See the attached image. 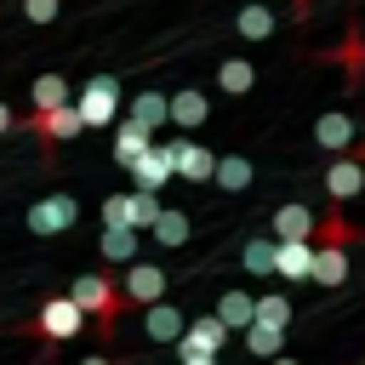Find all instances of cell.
I'll use <instances>...</instances> for the list:
<instances>
[{
  "instance_id": "cell-14",
  "label": "cell",
  "mask_w": 365,
  "mask_h": 365,
  "mask_svg": "<svg viewBox=\"0 0 365 365\" xmlns=\"http://www.w3.org/2000/svg\"><path fill=\"white\" fill-rule=\"evenodd\" d=\"M205 120H211V97H205L200 86L171 91V125H177V131H200Z\"/></svg>"
},
{
  "instance_id": "cell-10",
  "label": "cell",
  "mask_w": 365,
  "mask_h": 365,
  "mask_svg": "<svg viewBox=\"0 0 365 365\" xmlns=\"http://www.w3.org/2000/svg\"><path fill=\"white\" fill-rule=\"evenodd\" d=\"M171 177H177V165H171V143H154V148L131 165V182H137L143 194H160Z\"/></svg>"
},
{
  "instance_id": "cell-35",
  "label": "cell",
  "mask_w": 365,
  "mask_h": 365,
  "mask_svg": "<svg viewBox=\"0 0 365 365\" xmlns=\"http://www.w3.org/2000/svg\"><path fill=\"white\" fill-rule=\"evenodd\" d=\"M182 365H217V359H211V354H188Z\"/></svg>"
},
{
  "instance_id": "cell-11",
  "label": "cell",
  "mask_w": 365,
  "mask_h": 365,
  "mask_svg": "<svg viewBox=\"0 0 365 365\" xmlns=\"http://www.w3.org/2000/svg\"><path fill=\"white\" fill-rule=\"evenodd\" d=\"M354 137H359V125H354V114H342V108H325V114L314 120V143H319L325 154H348Z\"/></svg>"
},
{
  "instance_id": "cell-16",
  "label": "cell",
  "mask_w": 365,
  "mask_h": 365,
  "mask_svg": "<svg viewBox=\"0 0 365 365\" xmlns=\"http://www.w3.org/2000/svg\"><path fill=\"white\" fill-rule=\"evenodd\" d=\"M143 331H148V342H182L188 319H182V308H171V302H154V308H143Z\"/></svg>"
},
{
  "instance_id": "cell-15",
  "label": "cell",
  "mask_w": 365,
  "mask_h": 365,
  "mask_svg": "<svg viewBox=\"0 0 365 365\" xmlns=\"http://www.w3.org/2000/svg\"><path fill=\"white\" fill-rule=\"evenodd\" d=\"M148 148H154V131H148V125H137V120L125 114V120L114 125V165H125V171H131Z\"/></svg>"
},
{
  "instance_id": "cell-27",
  "label": "cell",
  "mask_w": 365,
  "mask_h": 365,
  "mask_svg": "<svg viewBox=\"0 0 365 365\" xmlns=\"http://www.w3.org/2000/svg\"><path fill=\"white\" fill-rule=\"evenodd\" d=\"M148 234H154L160 245H188V234H194V228H188V211H160V222H154Z\"/></svg>"
},
{
  "instance_id": "cell-12",
  "label": "cell",
  "mask_w": 365,
  "mask_h": 365,
  "mask_svg": "<svg viewBox=\"0 0 365 365\" xmlns=\"http://www.w3.org/2000/svg\"><path fill=\"white\" fill-rule=\"evenodd\" d=\"M268 228H274V240H314V228H319V217L302 205V200H285V205H274V217H268Z\"/></svg>"
},
{
  "instance_id": "cell-9",
  "label": "cell",
  "mask_w": 365,
  "mask_h": 365,
  "mask_svg": "<svg viewBox=\"0 0 365 365\" xmlns=\"http://www.w3.org/2000/svg\"><path fill=\"white\" fill-rule=\"evenodd\" d=\"M228 348V325L217 319V314H200V319H188V331H182V342H177V354L188 359V354H222Z\"/></svg>"
},
{
  "instance_id": "cell-3",
  "label": "cell",
  "mask_w": 365,
  "mask_h": 365,
  "mask_svg": "<svg viewBox=\"0 0 365 365\" xmlns=\"http://www.w3.org/2000/svg\"><path fill=\"white\" fill-rule=\"evenodd\" d=\"M74 108H80L86 125H114V114H120V80L114 74H91L74 91Z\"/></svg>"
},
{
  "instance_id": "cell-24",
  "label": "cell",
  "mask_w": 365,
  "mask_h": 365,
  "mask_svg": "<svg viewBox=\"0 0 365 365\" xmlns=\"http://www.w3.org/2000/svg\"><path fill=\"white\" fill-rule=\"evenodd\" d=\"M29 103H34V114L63 108V103H68V80H63V74H40V80L29 86Z\"/></svg>"
},
{
  "instance_id": "cell-19",
  "label": "cell",
  "mask_w": 365,
  "mask_h": 365,
  "mask_svg": "<svg viewBox=\"0 0 365 365\" xmlns=\"http://www.w3.org/2000/svg\"><path fill=\"white\" fill-rule=\"evenodd\" d=\"M314 279L325 291H336L348 279V245H314Z\"/></svg>"
},
{
  "instance_id": "cell-30",
  "label": "cell",
  "mask_w": 365,
  "mask_h": 365,
  "mask_svg": "<svg viewBox=\"0 0 365 365\" xmlns=\"http://www.w3.org/2000/svg\"><path fill=\"white\" fill-rule=\"evenodd\" d=\"M160 211H165V205H160V194L131 188V228H137V234H143V228H154V222H160Z\"/></svg>"
},
{
  "instance_id": "cell-23",
  "label": "cell",
  "mask_w": 365,
  "mask_h": 365,
  "mask_svg": "<svg viewBox=\"0 0 365 365\" xmlns=\"http://www.w3.org/2000/svg\"><path fill=\"white\" fill-rule=\"evenodd\" d=\"M97 251H103V262H137V228H103L97 234Z\"/></svg>"
},
{
  "instance_id": "cell-36",
  "label": "cell",
  "mask_w": 365,
  "mask_h": 365,
  "mask_svg": "<svg viewBox=\"0 0 365 365\" xmlns=\"http://www.w3.org/2000/svg\"><path fill=\"white\" fill-rule=\"evenodd\" d=\"M80 365H114V359H103V354H91V359H80Z\"/></svg>"
},
{
  "instance_id": "cell-25",
  "label": "cell",
  "mask_w": 365,
  "mask_h": 365,
  "mask_svg": "<svg viewBox=\"0 0 365 365\" xmlns=\"http://www.w3.org/2000/svg\"><path fill=\"white\" fill-rule=\"evenodd\" d=\"M211 182L228 188V194L251 188V160H245V154H217V177H211Z\"/></svg>"
},
{
  "instance_id": "cell-8",
  "label": "cell",
  "mask_w": 365,
  "mask_h": 365,
  "mask_svg": "<svg viewBox=\"0 0 365 365\" xmlns=\"http://www.w3.org/2000/svg\"><path fill=\"white\" fill-rule=\"evenodd\" d=\"M319 182H325L331 205H348V200L365 188V160H359V154H336V160L325 165V177H319Z\"/></svg>"
},
{
  "instance_id": "cell-38",
  "label": "cell",
  "mask_w": 365,
  "mask_h": 365,
  "mask_svg": "<svg viewBox=\"0 0 365 365\" xmlns=\"http://www.w3.org/2000/svg\"><path fill=\"white\" fill-rule=\"evenodd\" d=\"M359 160H365V148H359Z\"/></svg>"
},
{
  "instance_id": "cell-2",
  "label": "cell",
  "mask_w": 365,
  "mask_h": 365,
  "mask_svg": "<svg viewBox=\"0 0 365 365\" xmlns=\"http://www.w3.org/2000/svg\"><path fill=\"white\" fill-rule=\"evenodd\" d=\"M23 331H29L34 342H46V348H51V342L80 336V331H86V314H80V302H74V297H46V302H40V314H34Z\"/></svg>"
},
{
  "instance_id": "cell-22",
  "label": "cell",
  "mask_w": 365,
  "mask_h": 365,
  "mask_svg": "<svg viewBox=\"0 0 365 365\" xmlns=\"http://www.w3.org/2000/svg\"><path fill=\"white\" fill-rule=\"evenodd\" d=\"M131 120L148 125V131H160V125L171 120V97H165V91H137V97H131Z\"/></svg>"
},
{
  "instance_id": "cell-5",
  "label": "cell",
  "mask_w": 365,
  "mask_h": 365,
  "mask_svg": "<svg viewBox=\"0 0 365 365\" xmlns=\"http://www.w3.org/2000/svg\"><path fill=\"white\" fill-rule=\"evenodd\" d=\"M165 285H171V274H165L160 262H131V268L120 274L125 308H131V302H137V308H154V302H165Z\"/></svg>"
},
{
  "instance_id": "cell-37",
  "label": "cell",
  "mask_w": 365,
  "mask_h": 365,
  "mask_svg": "<svg viewBox=\"0 0 365 365\" xmlns=\"http://www.w3.org/2000/svg\"><path fill=\"white\" fill-rule=\"evenodd\" d=\"M268 365H297V359H291V354H279V359H268Z\"/></svg>"
},
{
  "instance_id": "cell-13",
  "label": "cell",
  "mask_w": 365,
  "mask_h": 365,
  "mask_svg": "<svg viewBox=\"0 0 365 365\" xmlns=\"http://www.w3.org/2000/svg\"><path fill=\"white\" fill-rule=\"evenodd\" d=\"M274 274L279 279H314V240H274Z\"/></svg>"
},
{
  "instance_id": "cell-32",
  "label": "cell",
  "mask_w": 365,
  "mask_h": 365,
  "mask_svg": "<svg viewBox=\"0 0 365 365\" xmlns=\"http://www.w3.org/2000/svg\"><path fill=\"white\" fill-rule=\"evenodd\" d=\"M342 63H348V86H359V74H365V46H359V29H348V40H342Z\"/></svg>"
},
{
  "instance_id": "cell-34",
  "label": "cell",
  "mask_w": 365,
  "mask_h": 365,
  "mask_svg": "<svg viewBox=\"0 0 365 365\" xmlns=\"http://www.w3.org/2000/svg\"><path fill=\"white\" fill-rule=\"evenodd\" d=\"M11 125H17V114H11V108H6V103H0V137H6V131H11Z\"/></svg>"
},
{
  "instance_id": "cell-26",
  "label": "cell",
  "mask_w": 365,
  "mask_h": 365,
  "mask_svg": "<svg viewBox=\"0 0 365 365\" xmlns=\"http://www.w3.org/2000/svg\"><path fill=\"white\" fill-rule=\"evenodd\" d=\"M245 354H251V359H279V354H285V331L251 325V331H245Z\"/></svg>"
},
{
  "instance_id": "cell-6",
  "label": "cell",
  "mask_w": 365,
  "mask_h": 365,
  "mask_svg": "<svg viewBox=\"0 0 365 365\" xmlns=\"http://www.w3.org/2000/svg\"><path fill=\"white\" fill-rule=\"evenodd\" d=\"M74 217H80L74 194H46V200H34L23 211V228L29 234H63V228H74Z\"/></svg>"
},
{
  "instance_id": "cell-33",
  "label": "cell",
  "mask_w": 365,
  "mask_h": 365,
  "mask_svg": "<svg viewBox=\"0 0 365 365\" xmlns=\"http://www.w3.org/2000/svg\"><path fill=\"white\" fill-rule=\"evenodd\" d=\"M23 17H29L34 29H46V23L57 17V0H23Z\"/></svg>"
},
{
  "instance_id": "cell-31",
  "label": "cell",
  "mask_w": 365,
  "mask_h": 365,
  "mask_svg": "<svg viewBox=\"0 0 365 365\" xmlns=\"http://www.w3.org/2000/svg\"><path fill=\"white\" fill-rule=\"evenodd\" d=\"M103 228H131V194H108L103 200Z\"/></svg>"
},
{
  "instance_id": "cell-28",
  "label": "cell",
  "mask_w": 365,
  "mask_h": 365,
  "mask_svg": "<svg viewBox=\"0 0 365 365\" xmlns=\"http://www.w3.org/2000/svg\"><path fill=\"white\" fill-rule=\"evenodd\" d=\"M240 262H245V274H274V234H257V240H245Z\"/></svg>"
},
{
  "instance_id": "cell-21",
  "label": "cell",
  "mask_w": 365,
  "mask_h": 365,
  "mask_svg": "<svg viewBox=\"0 0 365 365\" xmlns=\"http://www.w3.org/2000/svg\"><path fill=\"white\" fill-rule=\"evenodd\" d=\"M257 86V68H251V57H222L217 63V91H228V97H245Z\"/></svg>"
},
{
  "instance_id": "cell-7",
  "label": "cell",
  "mask_w": 365,
  "mask_h": 365,
  "mask_svg": "<svg viewBox=\"0 0 365 365\" xmlns=\"http://www.w3.org/2000/svg\"><path fill=\"white\" fill-rule=\"evenodd\" d=\"M171 165H177L182 182H211L217 177V154L194 137H171Z\"/></svg>"
},
{
  "instance_id": "cell-20",
  "label": "cell",
  "mask_w": 365,
  "mask_h": 365,
  "mask_svg": "<svg viewBox=\"0 0 365 365\" xmlns=\"http://www.w3.org/2000/svg\"><path fill=\"white\" fill-rule=\"evenodd\" d=\"M274 6L268 0H251V6H240V17H234V29H240V40H268L274 34Z\"/></svg>"
},
{
  "instance_id": "cell-4",
  "label": "cell",
  "mask_w": 365,
  "mask_h": 365,
  "mask_svg": "<svg viewBox=\"0 0 365 365\" xmlns=\"http://www.w3.org/2000/svg\"><path fill=\"white\" fill-rule=\"evenodd\" d=\"M29 131L40 137L46 160H51L63 143H74V137L86 131V120H80V108H74V103H63V108H51V114H29Z\"/></svg>"
},
{
  "instance_id": "cell-1",
  "label": "cell",
  "mask_w": 365,
  "mask_h": 365,
  "mask_svg": "<svg viewBox=\"0 0 365 365\" xmlns=\"http://www.w3.org/2000/svg\"><path fill=\"white\" fill-rule=\"evenodd\" d=\"M68 297L80 302L86 319H97L103 336H114V325H120V314H125V291L114 285V274H103V268H97V274H74Z\"/></svg>"
},
{
  "instance_id": "cell-29",
  "label": "cell",
  "mask_w": 365,
  "mask_h": 365,
  "mask_svg": "<svg viewBox=\"0 0 365 365\" xmlns=\"http://www.w3.org/2000/svg\"><path fill=\"white\" fill-rule=\"evenodd\" d=\"M257 325H268V331H285V325H291V297H279V291L257 297Z\"/></svg>"
},
{
  "instance_id": "cell-18",
  "label": "cell",
  "mask_w": 365,
  "mask_h": 365,
  "mask_svg": "<svg viewBox=\"0 0 365 365\" xmlns=\"http://www.w3.org/2000/svg\"><path fill=\"white\" fill-rule=\"evenodd\" d=\"M217 319H222L228 331H251V325H257V297H251V291H222V297H217Z\"/></svg>"
},
{
  "instance_id": "cell-17",
  "label": "cell",
  "mask_w": 365,
  "mask_h": 365,
  "mask_svg": "<svg viewBox=\"0 0 365 365\" xmlns=\"http://www.w3.org/2000/svg\"><path fill=\"white\" fill-rule=\"evenodd\" d=\"M359 240H365V228H354V222L342 217V205H331V211L319 217V228H314V245H348V251H354Z\"/></svg>"
}]
</instances>
